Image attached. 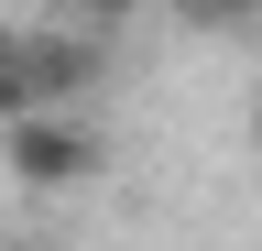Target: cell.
<instances>
[{
	"label": "cell",
	"mask_w": 262,
	"mask_h": 251,
	"mask_svg": "<svg viewBox=\"0 0 262 251\" xmlns=\"http://www.w3.org/2000/svg\"><path fill=\"white\" fill-rule=\"evenodd\" d=\"M110 164V142H98L88 109H44V120H11L0 131V175L22 186V197H66V186H88Z\"/></svg>",
	"instance_id": "cell-1"
},
{
	"label": "cell",
	"mask_w": 262,
	"mask_h": 251,
	"mask_svg": "<svg viewBox=\"0 0 262 251\" xmlns=\"http://www.w3.org/2000/svg\"><path fill=\"white\" fill-rule=\"evenodd\" d=\"M251 142H262V87H251Z\"/></svg>",
	"instance_id": "cell-2"
}]
</instances>
